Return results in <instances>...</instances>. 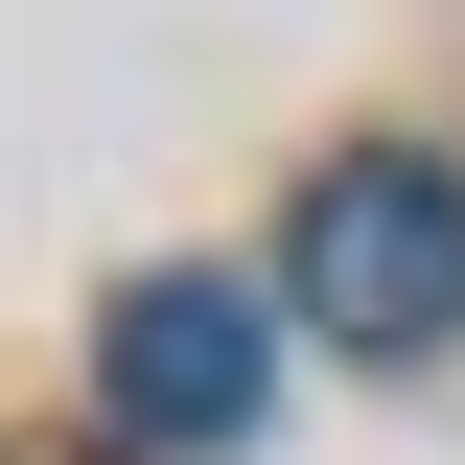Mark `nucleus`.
Returning <instances> with one entry per match:
<instances>
[{
    "label": "nucleus",
    "instance_id": "2",
    "mask_svg": "<svg viewBox=\"0 0 465 465\" xmlns=\"http://www.w3.org/2000/svg\"><path fill=\"white\" fill-rule=\"evenodd\" d=\"M94 396H116V442H163V465L256 442V396H280V302H256V280H116Z\"/></svg>",
    "mask_w": 465,
    "mask_h": 465
},
{
    "label": "nucleus",
    "instance_id": "1",
    "mask_svg": "<svg viewBox=\"0 0 465 465\" xmlns=\"http://www.w3.org/2000/svg\"><path fill=\"white\" fill-rule=\"evenodd\" d=\"M280 280H302L326 349H442V326H465V163L349 140V163L280 210Z\"/></svg>",
    "mask_w": 465,
    "mask_h": 465
}]
</instances>
